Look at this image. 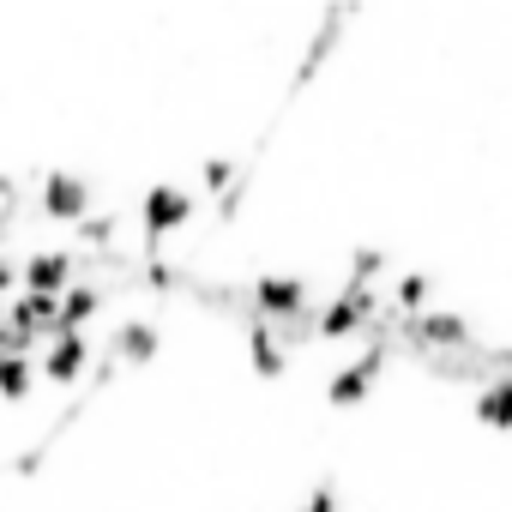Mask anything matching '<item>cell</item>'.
Instances as JSON below:
<instances>
[{"label":"cell","mask_w":512,"mask_h":512,"mask_svg":"<svg viewBox=\"0 0 512 512\" xmlns=\"http://www.w3.org/2000/svg\"><path fill=\"white\" fill-rule=\"evenodd\" d=\"M253 320H266V326H296L302 314H314V290H308V278H296V272H260L247 284V302H241Z\"/></svg>","instance_id":"obj_1"},{"label":"cell","mask_w":512,"mask_h":512,"mask_svg":"<svg viewBox=\"0 0 512 512\" xmlns=\"http://www.w3.org/2000/svg\"><path fill=\"white\" fill-rule=\"evenodd\" d=\"M187 217H193V193H187L181 181H157V187H145V199H139L145 253H157V247H163V235H169V229H181Z\"/></svg>","instance_id":"obj_2"},{"label":"cell","mask_w":512,"mask_h":512,"mask_svg":"<svg viewBox=\"0 0 512 512\" xmlns=\"http://www.w3.org/2000/svg\"><path fill=\"white\" fill-rule=\"evenodd\" d=\"M85 368H91V332H55L37 350V380L49 386H79Z\"/></svg>","instance_id":"obj_3"},{"label":"cell","mask_w":512,"mask_h":512,"mask_svg":"<svg viewBox=\"0 0 512 512\" xmlns=\"http://www.w3.org/2000/svg\"><path fill=\"white\" fill-rule=\"evenodd\" d=\"M386 356H392V344H368L362 356H350L338 374H332V386H326V404H338V410H350V404H362L368 392H374V380H380V368H386Z\"/></svg>","instance_id":"obj_4"},{"label":"cell","mask_w":512,"mask_h":512,"mask_svg":"<svg viewBox=\"0 0 512 512\" xmlns=\"http://www.w3.org/2000/svg\"><path fill=\"white\" fill-rule=\"evenodd\" d=\"M67 284H73V247H31L19 260V290L61 296Z\"/></svg>","instance_id":"obj_5"},{"label":"cell","mask_w":512,"mask_h":512,"mask_svg":"<svg viewBox=\"0 0 512 512\" xmlns=\"http://www.w3.org/2000/svg\"><path fill=\"white\" fill-rule=\"evenodd\" d=\"M37 205H43V217H55V223H79V217L91 211V181L73 175V169H49Z\"/></svg>","instance_id":"obj_6"},{"label":"cell","mask_w":512,"mask_h":512,"mask_svg":"<svg viewBox=\"0 0 512 512\" xmlns=\"http://www.w3.org/2000/svg\"><path fill=\"white\" fill-rule=\"evenodd\" d=\"M103 308H109V284H85V278H73V284L55 296V332H85Z\"/></svg>","instance_id":"obj_7"},{"label":"cell","mask_w":512,"mask_h":512,"mask_svg":"<svg viewBox=\"0 0 512 512\" xmlns=\"http://www.w3.org/2000/svg\"><path fill=\"white\" fill-rule=\"evenodd\" d=\"M247 362H253V374H266V380H278V374H284V362H290L284 332H278V326H266V320H253V314H247Z\"/></svg>","instance_id":"obj_8"},{"label":"cell","mask_w":512,"mask_h":512,"mask_svg":"<svg viewBox=\"0 0 512 512\" xmlns=\"http://www.w3.org/2000/svg\"><path fill=\"white\" fill-rule=\"evenodd\" d=\"M163 350V332L151 326V320H121L115 332H109V356L115 362H151Z\"/></svg>","instance_id":"obj_9"},{"label":"cell","mask_w":512,"mask_h":512,"mask_svg":"<svg viewBox=\"0 0 512 512\" xmlns=\"http://www.w3.org/2000/svg\"><path fill=\"white\" fill-rule=\"evenodd\" d=\"M428 296H434V278H428V272H398V278H392V302H386V308H392L398 320H410V314H422V308H428Z\"/></svg>","instance_id":"obj_10"},{"label":"cell","mask_w":512,"mask_h":512,"mask_svg":"<svg viewBox=\"0 0 512 512\" xmlns=\"http://www.w3.org/2000/svg\"><path fill=\"white\" fill-rule=\"evenodd\" d=\"M31 386H37V356H0V398L25 404Z\"/></svg>","instance_id":"obj_11"},{"label":"cell","mask_w":512,"mask_h":512,"mask_svg":"<svg viewBox=\"0 0 512 512\" xmlns=\"http://www.w3.org/2000/svg\"><path fill=\"white\" fill-rule=\"evenodd\" d=\"M115 229H121V211H85L73 223V241H85L91 253H109L115 247Z\"/></svg>","instance_id":"obj_12"},{"label":"cell","mask_w":512,"mask_h":512,"mask_svg":"<svg viewBox=\"0 0 512 512\" xmlns=\"http://www.w3.org/2000/svg\"><path fill=\"white\" fill-rule=\"evenodd\" d=\"M506 386H512L506 374H488V380H482L476 410H482V422H488V428H500V416H506Z\"/></svg>","instance_id":"obj_13"},{"label":"cell","mask_w":512,"mask_h":512,"mask_svg":"<svg viewBox=\"0 0 512 512\" xmlns=\"http://www.w3.org/2000/svg\"><path fill=\"white\" fill-rule=\"evenodd\" d=\"M374 278H386V253H380V247H356L344 284H374Z\"/></svg>","instance_id":"obj_14"},{"label":"cell","mask_w":512,"mask_h":512,"mask_svg":"<svg viewBox=\"0 0 512 512\" xmlns=\"http://www.w3.org/2000/svg\"><path fill=\"white\" fill-rule=\"evenodd\" d=\"M199 181H205L211 193H229V187H235V163H229V157H205V163H199Z\"/></svg>","instance_id":"obj_15"},{"label":"cell","mask_w":512,"mask_h":512,"mask_svg":"<svg viewBox=\"0 0 512 512\" xmlns=\"http://www.w3.org/2000/svg\"><path fill=\"white\" fill-rule=\"evenodd\" d=\"M296 512H338V488H332V482H314L308 500H302Z\"/></svg>","instance_id":"obj_16"},{"label":"cell","mask_w":512,"mask_h":512,"mask_svg":"<svg viewBox=\"0 0 512 512\" xmlns=\"http://www.w3.org/2000/svg\"><path fill=\"white\" fill-rule=\"evenodd\" d=\"M13 290H19V260H13L7 247H0V302H7Z\"/></svg>","instance_id":"obj_17"},{"label":"cell","mask_w":512,"mask_h":512,"mask_svg":"<svg viewBox=\"0 0 512 512\" xmlns=\"http://www.w3.org/2000/svg\"><path fill=\"white\" fill-rule=\"evenodd\" d=\"M0 356H13V332H7V320H0Z\"/></svg>","instance_id":"obj_18"},{"label":"cell","mask_w":512,"mask_h":512,"mask_svg":"<svg viewBox=\"0 0 512 512\" xmlns=\"http://www.w3.org/2000/svg\"><path fill=\"white\" fill-rule=\"evenodd\" d=\"M7 229H13V211H7V205H0V241H7Z\"/></svg>","instance_id":"obj_19"}]
</instances>
